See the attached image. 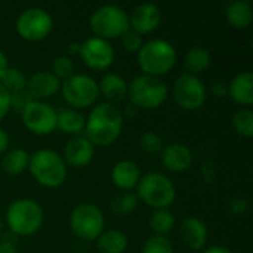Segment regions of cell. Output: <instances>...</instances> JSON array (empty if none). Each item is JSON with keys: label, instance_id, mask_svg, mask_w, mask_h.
Masks as SVG:
<instances>
[{"label": "cell", "instance_id": "1", "mask_svg": "<svg viewBox=\"0 0 253 253\" xmlns=\"http://www.w3.org/2000/svg\"><path fill=\"white\" fill-rule=\"evenodd\" d=\"M123 129V113L119 107L110 102H102L96 105L84 126L86 138L90 144L99 147H108L117 141Z\"/></svg>", "mask_w": 253, "mask_h": 253}, {"label": "cell", "instance_id": "2", "mask_svg": "<svg viewBox=\"0 0 253 253\" xmlns=\"http://www.w3.org/2000/svg\"><path fill=\"white\" fill-rule=\"evenodd\" d=\"M176 49L163 39H153L142 44L138 52L139 68L147 76L162 77L176 64Z\"/></svg>", "mask_w": 253, "mask_h": 253}, {"label": "cell", "instance_id": "3", "mask_svg": "<svg viewBox=\"0 0 253 253\" xmlns=\"http://www.w3.org/2000/svg\"><path fill=\"white\" fill-rule=\"evenodd\" d=\"M28 169L34 179L47 188H56L67 178V165L64 159L53 150H39L30 156Z\"/></svg>", "mask_w": 253, "mask_h": 253}, {"label": "cell", "instance_id": "4", "mask_svg": "<svg viewBox=\"0 0 253 253\" xmlns=\"http://www.w3.org/2000/svg\"><path fill=\"white\" fill-rule=\"evenodd\" d=\"M6 224L15 236H33L43 224V209L31 199H18L7 208Z\"/></svg>", "mask_w": 253, "mask_h": 253}, {"label": "cell", "instance_id": "5", "mask_svg": "<svg viewBox=\"0 0 253 253\" xmlns=\"http://www.w3.org/2000/svg\"><path fill=\"white\" fill-rule=\"evenodd\" d=\"M169 87L160 77L138 76L127 84V98L132 105L144 110H156L168 99Z\"/></svg>", "mask_w": 253, "mask_h": 253}, {"label": "cell", "instance_id": "6", "mask_svg": "<svg viewBox=\"0 0 253 253\" xmlns=\"http://www.w3.org/2000/svg\"><path fill=\"white\" fill-rule=\"evenodd\" d=\"M136 187L138 200L154 209H168L176 199L173 182L159 172H150L141 176Z\"/></svg>", "mask_w": 253, "mask_h": 253}, {"label": "cell", "instance_id": "7", "mask_svg": "<svg viewBox=\"0 0 253 253\" xmlns=\"http://www.w3.org/2000/svg\"><path fill=\"white\" fill-rule=\"evenodd\" d=\"M90 28L95 37L104 40L120 37L129 30V15L116 4H104L90 15Z\"/></svg>", "mask_w": 253, "mask_h": 253}, {"label": "cell", "instance_id": "8", "mask_svg": "<svg viewBox=\"0 0 253 253\" xmlns=\"http://www.w3.org/2000/svg\"><path fill=\"white\" fill-rule=\"evenodd\" d=\"M105 219L102 212L90 203L76 206L70 216V227L76 237L84 242H95L104 231Z\"/></svg>", "mask_w": 253, "mask_h": 253}, {"label": "cell", "instance_id": "9", "mask_svg": "<svg viewBox=\"0 0 253 253\" xmlns=\"http://www.w3.org/2000/svg\"><path fill=\"white\" fill-rule=\"evenodd\" d=\"M61 92L67 104L74 108H87L93 105L99 96L98 83L87 74L74 73L61 83Z\"/></svg>", "mask_w": 253, "mask_h": 253}, {"label": "cell", "instance_id": "10", "mask_svg": "<svg viewBox=\"0 0 253 253\" xmlns=\"http://www.w3.org/2000/svg\"><path fill=\"white\" fill-rule=\"evenodd\" d=\"M15 27L24 40L40 42L52 33L53 19L50 13L42 7H28L19 13Z\"/></svg>", "mask_w": 253, "mask_h": 253}, {"label": "cell", "instance_id": "11", "mask_svg": "<svg viewBox=\"0 0 253 253\" xmlns=\"http://www.w3.org/2000/svg\"><path fill=\"white\" fill-rule=\"evenodd\" d=\"M173 98L185 111H196L206 102V87L199 76L182 73L173 84Z\"/></svg>", "mask_w": 253, "mask_h": 253}, {"label": "cell", "instance_id": "12", "mask_svg": "<svg viewBox=\"0 0 253 253\" xmlns=\"http://www.w3.org/2000/svg\"><path fill=\"white\" fill-rule=\"evenodd\" d=\"M24 126L34 135H49L56 129V110L42 101H33L21 114Z\"/></svg>", "mask_w": 253, "mask_h": 253}, {"label": "cell", "instance_id": "13", "mask_svg": "<svg viewBox=\"0 0 253 253\" xmlns=\"http://www.w3.org/2000/svg\"><path fill=\"white\" fill-rule=\"evenodd\" d=\"M80 56L83 64L95 71H102L111 67L114 62V47L108 43V40L99 37H89L80 44Z\"/></svg>", "mask_w": 253, "mask_h": 253}, {"label": "cell", "instance_id": "14", "mask_svg": "<svg viewBox=\"0 0 253 253\" xmlns=\"http://www.w3.org/2000/svg\"><path fill=\"white\" fill-rule=\"evenodd\" d=\"M162 21V12L159 6L153 3H142L136 6L129 15V28L139 36L153 33Z\"/></svg>", "mask_w": 253, "mask_h": 253}, {"label": "cell", "instance_id": "15", "mask_svg": "<svg viewBox=\"0 0 253 253\" xmlns=\"http://www.w3.org/2000/svg\"><path fill=\"white\" fill-rule=\"evenodd\" d=\"M61 89V80L50 71H37L28 80L25 90L34 101H42L53 96Z\"/></svg>", "mask_w": 253, "mask_h": 253}, {"label": "cell", "instance_id": "16", "mask_svg": "<svg viewBox=\"0 0 253 253\" xmlns=\"http://www.w3.org/2000/svg\"><path fill=\"white\" fill-rule=\"evenodd\" d=\"M95 147L84 136H76L67 142L64 148V162L73 168H83L89 165L93 159Z\"/></svg>", "mask_w": 253, "mask_h": 253}, {"label": "cell", "instance_id": "17", "mask_svg": "<svg viewBox=\"0 0 253 253\" xmlns=\"http://www.w3.org/2000/svg\"><path fill=\"white\" fill-rule=\"evenodd\" d=\"M162 165L166 170L173 173L185 172L193 163V153L184 144H170L162 150Z\"/></svg>", "mask_w": 253, "mask_h": 253}, {"label": "cell", "instance_id": "18", "mask_svg": "<svg viewBox=\"0 0 253 253\" xmlns=\"http://www.w3.org/2000/svg\"><path fill=\"white\" fill-rule=\"evenodd\" d=\"M111 179L117 188H120L122 191H129L138 185L141 179V170L135 162L120 160L114 165L111 170Z\"/></svg>", "mask_w": 253, "mask_h": 253}, {"label": "cell", "instance_id": "19", "mask_svg": "<svg viewBox=\"0 0 253 253\" xmlns=\"http://www.w3.org/2000/svg\"><path fill=\"white\" fill-rule=\"evenodd\" d=\"M181 237L190 249L200 251L208 242V227L202 219L190 216L181 225Z\"/></svg>", "mask_w": 253, "mask_h": 253}, {"label": "cell", "instance_id": "20", "mask_svg": "<svg viewBox=\"0 0 253 253\" xmlns=\"http://www.w3.org/2000/svg\"><path fill=\"white\" fill-rule=\"evenodd\" d=\"M228 93L231 99L243 107H251L253 104V76L251 71L240 73L228 84Z\"/></svg>", "mask_w": 253, "mask_h": 253}, {"label": "cell", "instance_id": "21", "mask_svg": "<svg viewBox=\"0 0 253 253\" xmlns=\"http://www.w3.org/2000/svg\"><path fill=\"white\" fill-rule=\"evenodd\" d=\"M101 95L110 102H120L127 96V84L125 79L116 73H107L98 83Z\"/></svg>", "mask_w": 253, "mask_h": 253}, {"label": "cell", "instance_id": "22", "mask_svg": "<svg viewBox=\"0 0 253 253\" xmlns=\"http://www.w3.org/2000/svg\"><path fill=\"white\" fill-rule=\"evenodd\" d=\"M86 119L82 113L73 108L56 111V127L68 135H79L84 130Z\"/></svg>", "mask_w": 253, "mask_h": 253}, {"label": "cell", "instance_id": "23", "mask_svg": "<svg viewBox=\"0 0 253 253\" xmlns=\"http://www.w3.org/2000/svg\"><path fill=\"white\" fill-rule=\"evenodd\" d=\"M184 64H185L188 74L199 76L211 67V64H212L211 52L203 46H193L187 50Z\"/></svg>", "mask_w": 253, "mask_h": 253}, {"label": "cell", "instance_id": "24", "mask_svg": "<svg viewBox=\"0 0 253 253\" xmlns=\"http://www.w3.org/2000/svg\"><path fill=\"white\" fill-rule=\"evenodd\" d=\"M225 15H227V21L231 27H234L237 30H245L252 24V4L249 1H243V0L234 1L228 6Z\"/></svg>", "mask_w": 253, "mask_h": 253}, {"label": "cell", "instance_id": "25", "mask_svg": "<svg viewBox=\"0 0 253 253\" xmlns=\"http://www.w3.org/2000/svg\"><path fill=\"white\" fill-rule=\"evenodd\" d=\"M127 245V236L119 230L102 231V234L96 239V248L101 253H125Z\"/></svg>", "mask_w": 253, "mask_h": 253}, {"label": "cell", "instance_id": "26", "mask_svg": "<svg viewBox=\"0 0 253 253\" xmlns=\"http://www.w3.org/2000/svg\"><path fill=\"white\" fill-rule=\"evenodd\" d=\"M30 156L24 148H13L4 153L1 159V169L9 175H19L28 168Z\"/></svg>", "mask_w": 253, "mask_h": 253}, {"label": "cell", "instance_id": "27", "mask_svg": "<svg viewBox=\"0 0 253 253\" xmlns=\"http://www.w3.org/2000/svg\"><path fill=\"white\" fill-rule=\"evenodd\" d=\"M176 219L168 209H156L150 216V228L156 236L166 237L175 228Z\"/></svg>", "mask_w": 253, "mask_h": 253}, {"label": "cell", "instance_id": "28", "mask_svg": "<svg viewBox=\"0 0 253 253\" xmlns=\"http://www.w3.org/2000/svg\"><path fill=\"white\" fill-rule=\"evenodd\" d=\"M136 206H138V197L135 194H132L130 191H122L110 203L111 212L117 216L130 215L136 209Z\"/></svg>", "mask_w": 253, "mask_h": 253}, {"label": "cell", "instance_id": "29", "mask_svg": "<svg viewBox=\"0 0 253 253\" xmlns=\"http://www.w3.org/2000/svg\"><path fill=\"white\" fill-rule=\"evenodd\" d=\"M233 127L237 135L243 138L253 136V113L249 108H242L233 116Z\"/></svg>", "mask_w": 253, "mask_h": 253}, {"label": "cell", "instance_id": "30", "mask_svg": "<svg viewBox=\"0 0 253 253\" xmlns=\"http://www.w3.org/2000/svg\"><path fill=\"white\" fill-rule=\"evenodd\" d=\"M1 86L9 92V93H15L19 90H24L27 86V79L24 76V73L18 68H7L4 76L0 80Z\"/></svg>", "mask_w": 253, "mask_h": 253}, {"label": "cell", "instance_id": "31", "mask_svg": "<svg viewBox=\"0 0 253 253\" xmlns=\"http://www.w3.org/2000/svg\"><path fill=\"white\" fill-rule=\"evenodd\" d=\"M139 147L145 154L154 156L157 153H162V150L165 148L163 147V138L156 132L147 130L139 138Z\"/></svg>", "mask_w": 253, "mask_h": 253}, {"label": "cell", "instance_id": "32", "mask_svg": "<svg viewBox=\"0 0 253 253\" xmlns=\"http://www.w3.org/2000/svg\"><path fill=\"white\" fill-rule=\"evenodd\" d=\"M142 253H173V245L168 237L153 236L144 243Z\"/></svg>", "mask_w": 253, "mask_h": 253}, {"label": "cell", "instance_id": "33", "mask_svg": "<svg viewBox=\"0 0 253 253\" xmlns=\"http://www.w3.org/2000/svg\"><path fill=\"white\" fill-rule=\"evenodd\" d=\"M50 73L55 77H58L59 80H67L68 77H71L74 74V64L68 56L59 55L53 59Z\"/></svg>", "mask_w": 253, "mask_h": 253}, {"label": "cell", "instance_id": "34", "mask_svg": "<svg viewBox=\"0 0 253 253\" xmlns=\"http://www.w3.org/2000/svg\"><path fill=\"white\" fill-rule=\"evenodd\" d=\"M120 39H122L123 47H125L127 52H130V53H138L139 49H141L142 44H144L142 36H139L138 33H135V31L130 30V28H129L126 33H123V34L120 36Z\"/></svg>", "mask_w": 253, "mask_h": 253}, {"label": "cell", "instance_id": "35", "mask_svg": "<svg viewBox=\"0 0 253 253\" xmlns=\"http://www.w3.org/2000/svg\"><path fill=\"white\" fill-rule=\"evenodd\" d=\"M34 99L31 98V95L24 89V90H19V92H15V93H10V110L16 111V113H21L33 102Z\"/></svg>", "mask_w": 253, "mask_h": 253}, {"label": "cell", "instance_id": "36", "mask_svg": "<svg viewBox=\"0 0 253 253\" xmlns=\"http://www.w3.org/2000/svg\"><path fill=\"white\" fill-rule=\"evenodd\" d=\"M10 111V93L0 83V122Z\"/></svg>", "mask_w": 253, "mask_h": 253}, {"label": "cell", "instance_id": "37", "mask_svg": "<svg viewBox=\"0 0 253 253\" xmlns=\"http://www.w3.org/2000/svg\"><path fill=\"white\" fill-rule=\"evenodd\" d=\"M0 253H18V248H16L15 240L4 239V240L0 243Z\"/></svg>", "mask_w": 253, "mask_h": 253}, {"label": "cell", "instance_id": "38", "mask_svg": "<svg viewBox=\"0 0 253 253\" xmlns=\"http://www.w3.org/2000/svg\"><path fill=\"white\" fill-rule=\"evenodd\" d=\"M212 90L216 96H225L228 93V84L224 82H216V83H213Z\"/></svg>", "mask_w": 253, "mask_h": 253}, {"label": "cell", "instance_id": "39", "mask_svg": "<svg viewBox=\"0 0 253 253\" xmlns=\"http://www.w3.org/2000/svg\"><path fill=\"white\" fill-rule=\"evenodd\" d=\"M7 147H9V136L3 129H0V154L6 153Z\"/></svg>", "mask_w": 253, "mask_h": 253}, {"label": "cell", "instance_id": "40", "mask_svg": "<svg viewBox=\"0 0 253 253\" xmlns=\"http://www.w3.org/2000/svg\"><path fill=\"white\" fill-rule=\"evenodd\" d=\"M7 68H9V67H7V58H6V55L0 50V80H1V77L4 76V73H6Z\"/></svg>", "mask_w": 253, "mask_h": 253}, {"label": "cell", "instance_id": "41", "mask_svg": "<svg viewBox=\"0 0 253 253\" xmlns=\"http://www.w3.org/2000/svg\"><path fill=\"white\" fill-rule=\"evenodd\" d=\"M203 253H233L230 249L224 248V246H212V248H208Z\"/></svg>", "mask_w": 253, "mask_h": 253}, {"label": "cell", "instance_id": "42", "mask_svg": "<svg viewBox=\"0 0 253 253\" xmlns=\"http://www.w3.org/2000/svg\"><path fill=\"white\" fill-rule=\"evenodd\" d=\"M68 52H70V53H79V52H80V44H79V43H70Z\"/></svg>", "mask_w": 253, "mask_h": 253}, {"label": "cell", "instance_id": "43", "mask_svg": "<svg viewBox=\"0 0 253 253\" xmlns=\"http://www.w3.org/2000/svg\"><path fill=\"white\" fill-rule=\"evenodd\" d=\"M1 231H3V221H1V218H0V234H1Z\"/></svg>", "mask_w": 253, "mask_h": 253}]
</instances>
